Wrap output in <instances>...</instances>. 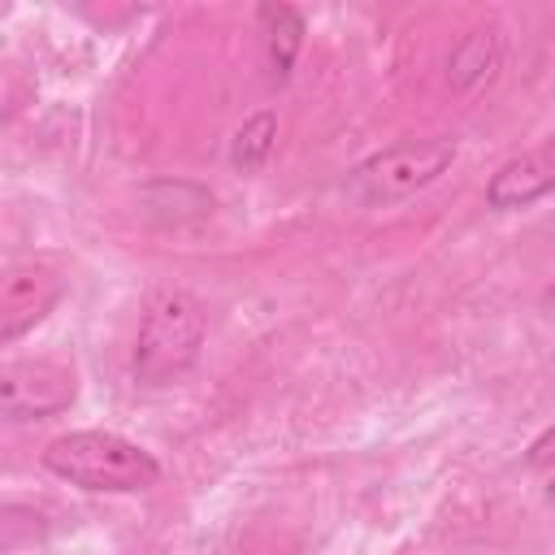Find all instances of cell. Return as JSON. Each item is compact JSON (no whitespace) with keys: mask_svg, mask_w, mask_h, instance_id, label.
<instances>
[{"mask_svg":"<svg viewBox=\"0 0 555 555\" xmlns=\"http://www.w3.org/2000/svg\"><path fill=\"white\" fill-rule=\"evenodd\" d=\"M139 204L156 225H191L212 212V191L186 178H156L139 191Z\"/></svg>","mask_w":555,"mask_h":555,"instance_id":"cell-8","label":"cell"},{"mask_svg":"<svg viewBox=\"0 0 555 555\" xmlns=\"http://www.w3.org/2000/svg\"><path fill=\"white\" fill-rule=\"evenodd\" d=\"M551 191H555V139L503 160L486 186V199H490V208H529L533 199H542Z\"/></svg>","mask_w":555,"mask_h":555,"instance_id":"cell-6","label":"cell"},{"mask_svg":"<svg viewBox=\"0 0 555 555\" xmlns=\"http://www.w3.org/2000/svg\"><path fill=\"white\" fill-rule=\"evenodd\" d=\"M256 17H260V43H264L269 78L273 82H286L291 78V65L299 56V43H304V17L291 4H260Z\"/></svg>","mask_w":555,"mask_h":555,"instance_id":"cell-9","label":"cell"},{"mask_svg":"<svg viewBox=\"0 0 555 555\" xmlns=\"http://www.w3.org/2000/svg\"><path fill=\"white\" fill-rule=\"evenodd\" d=\"M204 343V308L186 291H160L139 325L134 343V382L139 386H173L199 360Z\"/></svg>","mask_w":555,"mask_h":555,"instance_id":"cell-2","label":"cell"},{"mask_svg":"<svg viewBox=\"0 0 555 555\" xmlns=\"http://www.w3.org/2000/svg\"><path fill=\"white\" fill-rule=\"evenodd\" d=\"M273 139H278V117L269 108L251 113L230 139V165L238 173H260L269 165V156H273Z\"/></svg>","mask_w":555,"mask_h":555,"instance_id":"cell-10","label":"cell"},{"mask_svg":"<svg viewBox=\"0 0 555 555\" xmlns=\"http://www.w3.org/2000/svg\"><path fill=\"white\" fill-rule=\"evenodd\" d=\"M542 304H546V308H555V282L546 286V295H542Z\"/></svg>","mask_w":555,"mask_h":555,"instance_id":"cell-12","label":"cell"},{"mask_svg":"<svg viewBox=\"0 0 555 555\" xmlns=\"http://www.w3.org/2000/svg\"><path fill=\"white\" fill-rule=\"evenodd\" d=\"M451 160H455L451 139H399L347 173V195L360 208L395 204V199H408L412 191L429 186L434 178H442L451 169Z\"/></svg>","mask_w":555,"mask_h":555,"instance_id":"cell-3","label":"cell"},{"mask_svg":"<svg viewBox=\"0 0 555 555\" xmlns=\"http://www.w3.org/2000/svg\"><path fill=\"white\" fill-rule=\"evenodd\" d=\"M43 468L95 494H134L160 481V464L139 442L108 429H74L43 447Z\"/></svg>","mask_w":555,"mask_h":555,"instance_id":"cell-1","label":"cell"},{"mask_svg":"<svg viewBox=\"0 0 555 555\" xmlns=\"http://www.w3.org/2000/svg\"><path fill=\"white\" fill-rule=\"evenodd\" d=\"M61 278L43 264H13L0 282V338L13 343L17 334H26L35 321H43L52 312V304L61 299Z\"/></svg>","mask_w":555,"mask_h":555,"instance_id":"cell-5","label":"cell"},{"mask_svg":"<svg viewBox=\"0 0 555 555\" xmlns=\"http://www.w3.org/2000/svg\"><path fill=\"white\" fill-rule=\"evenodd\" d=\"M533 468H555V425L546 429V434H538L533 438V447H529V455H525Z\"/></svg>","mask_w":555,"mask_h":555,"instance_id":"cell-11","label":"cell"},{"mask_svg":"<svg viewBox=\"0 0 555 555\" xmlns=\"http://www.w3.org/2000/svg\"><path fill=\"white\" fill-rule=\"evenodd\" d=\"M74 369L56 360H13L0 369V408L9 421H43L74 403Z\"/></svg>","mask_w":555,"mask_h":555,"instance_id":"cell-4","label":"cell"},{"mask_svg":"<svg viewBox=\"0 0 555 555\" xmlns=\"http://www.w3.org/2000/svg\"><path fill=\"white\" fill-rule=\"evenodd\" d=\"M499 65H503V39H499V30L481 26V30H468L455 39V48L447 56V82H451V91L468 95V91L486 87L499 74Z\"/></svg>","mask_w":555,"mask_h":555,"instance_id":"cell-7","label":"cell"}]
</instances>
